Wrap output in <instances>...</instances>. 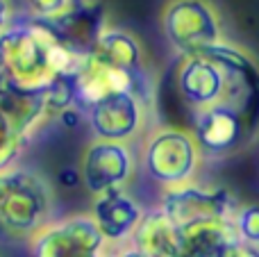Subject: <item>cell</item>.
<instances>
[{
    "label": "cell",
    "instance_id": "52a82bcc",
    "mask_svg": "<svg viewBox=\"0 0 259 257\" xmlns=\"http://www.w3.org/2000/svg\"><path fill=\"white\" fill-rule=\"evenodd\" d=\"M161 212L175 223L178 230L207 221H232L237 200L228 189H207L193 182L166 189L161 196Z\"/></svg>",
    "mask_w": 259,
    "mask_h": 257
},
{
    "label": "cell",
    "instance_id": "7c38bea8",
    "mask_svg": "<svg viewBox=\"0 0 259 257\" xmlns=\"http://www.w3.org/2000/svg\"><path fill=\"white\" fill-rule=\"evenodd\" d=\"M50 23L57 27L62 39L80 53H89L100 32L107 27L103 7L96 0H73L71 9L62 18Z\"/></svg>",
    "mask_w": 259,
    "mask_h": 257
},
{
    "label": "cell",
    "instance_id": "ba28073f",
    "mask_svg": "<svg viewBox=\"0 0 259 257\" xmlns=\"http://www.w3.org/2000/svg\"><path fill=\"white\" fill-rule=\"evenodd\" d=\"M137 157L130 144L94 139L84 148L80 159V178L91 196L121 191L134 178Z\"/></svg>",
    "mask_w": 259,
    "mask_h": 257
},
{
    "label": "cell",
    "instance_id": "30bf717a",
    "mask_svg": "<svg viewBox=\"0 0 259 257\" xmlns=\"http://www.w3.org/2000/svg\"><path fill=\"white\" fill-rule=\"evenodd\" d=\"M73 89H75V107L84 114L87 107L100 103V100L109 98L116 94H125V91H137V94L148 98V87H146V73H127L121 68L107 66V64L94 59L87 53L82 66L73 75Z\"/></svg>",
    "mask_w": 259,
    "mask_h": 257
},
{
    "label": "cell",
    "instance_id": "8992f818",
    "mask_svg": "<svg viewBox=\"0 0 259 257\" xmlns=\"http://www.w3.org/2000/svg\"><path fill=\"white\" fill-rule=\"evenodd\" d=\"M30 257H107V241L91 214H71L50 221L30 241Z\"/></svg>",
    "mask_w": 259,
    "mask_h": 257
},
{
    "label": "cell",
    "instance_id": "6da1fadb",
    "mask_svg": "<svg viewBox=\"0 0 259 257\" xmlns=\"http://www.w3.org/2000/svg\"><path fill=\"white\" fill-rule=\"evenodd\" d=\"M87 53L71 48L50 21L18 16L0 32V68L9 84L25 94H41L59 77H73Z\"/></svg>",
    "mask_w": 259,
    "mask_h": 257
},
{
    "label": "cell",
    "instance_id": "4fadbf2b",
    "mask_svg": "<svg viewBox=\"0 0 259 257\" xmlns=\"http://www.w3.org/2000/svg\"><path fill=\"white\" fill-rule=\"evenodd\" d=\"M130 246L139 248L148 257H180V230L161 212V207L143 212Z\"/></svg>",
    "mask_w": 259,
    "mask_h": 257
},
{
    "label": "cell",
    "instance_id": "277c9868",
    "mask_svg": "<svg viewBox=\"0 0 259 257\" xmlns=\"http://www.w3.org/2000/svg\"><path fill=\"white\" fill-rule=\"evenodd\" d=\"M259 132V116L232 103L191 114V137L200 155L225 157L248 146Z\"/></svg>",
    "mask_w": 259,
    "mask_h": 257
},
{
    "label": "cell",
    "instance_id": "2e32d148",
    "mask_svg": "<svg viewBox=\"0 0 259 257\" xmlns=\"http://www.w3.org/2000/svg\"><path fill=\"white\" fill-rule=\"evenodd\" d=\"M234 230L246 244L259 246V205H243L234 212Z\"/></svg>",
    "mask_w": 259,
    "mask_h": 257
},
{
    "label": "cell",
    "instance_id": "5bb4252c",
    "mask_svg": "<svg viewBox=\"0 0 259 257\" xmlns=\"http://www.w3.org/2000/svg\"><path fill=\"white\" fill-rule=\"evenodd\" d=\"M89 55L98 62L107 64V66L121 68V71L139 73V75L146 73L141 44L132 32L121 30V27H105L100 32V36L96 39L94 48L89 50Z\"/></svg>",
    "mask_w": 259,
    "mask_h": 257
},
{
    "label": "cell",
    "instance_id": "5b68a950",
    "mask_svg": "<svg viewBox=\"0 0 259 257\" xmlns=\"http://www.w3.org/2000/svg\"><path fill=\"white\" fill-rule=\"evenodd\" d=\"M161 30L182 57L200 55L225 41L223 23L209 0H170L161 14Z\"/></svg>",
    "mask_w": 259,
    "mask_h": 257
},
{
    "label": "cell",
    "instance_id": "9a60e30c",
    "mask_svg": "<svg viewBox=\"0 0 259 257\" xmlns=\"http://www.w3.org/2000/svg\"><path fill=\"white\" fill-rule=\"evenodd\" d=\"M30 139L32 135L21 125V121L0 105V171L14 166L21 159Z\"/></svg>",
    "mask_w": 259,
    "mask_h": 257
},
{
    "label": "cell",
    "instance_id": "9c48e42d",
    "mask_svg": "<svg viewBox=\"0 0 259 257\" xmlns=\"http://www.w3.org/2000/svg\"><path fill=\"white\" fill-rule=\"evenodd\" d=\"M146 96L137 91L116 94L84 109V121L89 123L94 139L130 144L137 139L146 118Z\"/></svg>",
    "mask_w": 259,
    "mask_h": 257
},
{
    "label": "cell",
    "instance_id": "ac0fdd59",
    "mask_svg": "<svg viewBox=\"0 0 259 257\" xmlns=\"http://www.w3.org/2000/svg\"><path fill=\"white\" fill-rule=\"evenodd\" d=\"M221 257H259V246L246 244V241H241V239H234L232 244L223 250Z\"/></svg>",
    "mask_w": 259,
    "mask_h": 257
},
{
    "label": "cell",
    "instance_id": "3957f363",
    "mask_svg": "<svg viewBox=\"0 0 259 257\" xmlns=\"http://www.w3.org/2000/svg\"><path fill=\"white\" fill-rule=\"evenodd\" d=\"M200 164V150L191 132L180 127H159L146 139L141 168L152 182L173 189L189 185Z\"/></svg>",
    "mask_w": 259,
    "mask_h": 257
},
{
    "label": "cell",
    "instance_id": "ffe728a7",
    "mask_svg": "<svg viewBox=\"0 0 259 257\" xmlns=\"http://www.w3.org/2000/svg\"><path fill=\"white\" fill-rule=\"evenodd\" d=\"M12 89H14V87L9 84V80H7V75H5V71L0 68V100H3Z\"/></svg>",
    "mask_w": 259,
    "mask_h": 257
},
{
    "label": "cell",
    "instance_id": "d6986e66",
    "mask_svg": "<svg viewBox=\"0 0 259 257\" xmlns=\"http://www.w3.org/2000/svg\"><path fill=\"white\" fill-rule=\"evenodd\" d=\"M18 18L14 0H0V32H5Z\"/></svg>",
    "mask_w": 259,
    "mask_h": 257
},
{
    "label": "cell",
    "instance_id": "e0dca14e",
    "mask_svg": "<svg viewBox=\"0 0 259 257\" xmlns=\"http://www.w3.org/2000/svg\"><path fill=\"white\" fill-rule=\"evenodd\" d=\"M27 14L41 21H57L71 9L73 0H25Z\"/></svg>",
    "mask_w": 259,
    "mask_h": 257
},
{
    "label": "cell",
    "instance_id": "44dd1931",
    "mask_svg": "<svg viewBox=\"0 0 259 257\" xmlns=\"http://www.w3.org/2000/svg\"><path fill=\"white\" fill-rule=\"evenodd\" d=\"M116 257H148V255H146V253H141L139 248H134V246H125V248H123Z\"/></svg>",
    "mask_w": 259,
    "mask_h": 257
},
{
    "label": "cell",
    "instance_id": "7a4b0ae2",
    "mask_svg": "<svg viewBox=\"0 0 259 257\" xmlns=\"http://www.w3.org/2000/svg\"><path fill=\"white\" fill-rule=\"evenodd\" d=\"M55 221V189L36 168L14 164L0 171V235L30 241Z\"/></svg>",
    "mask_w": 259,
    "mask_h": 257
},
{
    "label": "cell",
    "instance_id": "8fae6325",
    "mask_svg": "<svg viewBox=\"0 0 259 257\" xmlns=\"http://www.w3.org/2000/svg\"><path fill=\"white\" fill-rule=\"evenodd\" d=\"M89 214L109 246V244H123V241L132 239L134 230H137L139 221L143 217V207L125 189H121V191H109V194L96 196L94 207H91Z\"/></svg>",
    "mask_w": 259,
    "mask_h": 257
}]
</instances>
